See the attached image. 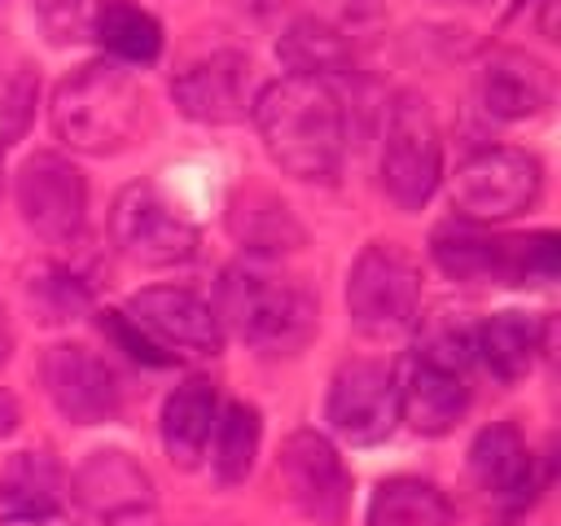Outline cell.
I'll return each instance as SVG.
<instances>
[{
	"instance_id": "f546056e",
	"label": "cell",
	"mask_w": 561,
	"mask_h": 526,
	"mask_svg": "<svg viewBox=\"0 0 561 526\" xmlns=\"http://www.w3.org/2000/svg\"><path fill=\"white\" fill-rule=\"evenodd\" d=\"M101 329H105L131 359H140V364H149V368H167V364H175V359H171V355H167V351H162V346H158V342H153L127 311H101Z\"/></svg>"
},
{
	"instance_id": "9c48e42d",
	"label": "cell",
	"mask_w": 561,
	"mask_h": 526,
	"mask_svg": "<svg viewBox=\"0 0 561 526\" xmlns=\"http://www.w3.org/2000/svg\"><path fill=\"white\" fill-rule=\"evenodd\" d=\"M110 237L140 267H175V263H188L197 254L193 219L158 184H127L114 197Z\"/></svg>"
},
{
	"instance_id": "8992f818",
	"label": "cell",
	"mask_w": 561,
	"mask_h": 526,
	"mask_svg": "<svg viewBox=\"0 0 561 526\" xmlns=\"http://www.w3.org/2000/svg\"><path fill=\"white\" fill-rule=\"evenodd\" d=\"M66 500L79 513V526H158V491L149 469L118 451H92L66 482Z\"/></svg>"
},
{
	"instance_id": "7a4b0ae2",
	"label": "cell",
	"mask_w": 561,
	"mask_h": 526,
	"mask_svg": "<svg viewBox=\"0 0 561 526\" xmlns=\"http://www.w3.org/2000/svg\"><path fill=\"white\" fill-rule=\"evenodd\" d=\"M215 316L241 342L267 355H294L316 333V298L263 263H237L219 276Z\"/></svg>"
},
{
	"instance_id": "7402d4cb",
	"label": "cell",
	"mask_w": 561,
	"mask_h": 526,
	"mask_svg": "<svg viewBox=\"0 0 561 526\" xmlns=\"http://www.w3.org/2000/svg\"><path fill=\"white\" fill-rule=\"evenodd\" d=\"M469 473L486 495L513 500L530 491V447L517 434V425L495 421L486 430H478V438L469 443Z\"/></svg>"
},
{
	"instance_id": "5b68a950",
	"label": "cell",
	"mask_w": 561,
	"mask_h": 526,
	"mask_svg": "<svg viewBox=\"0 0 561 526\" xmlns=\"http://www.w3.org/2000/svg\"><path fill=\"white\" fill-rule=\"evenodd\" d=\"M421 307V272L416 263L386 241L359 250L346 276V311L351 324L368 338H394L416 324Z\"/></svg>"
},
{
	"instance_id": "cb8c5ba5",
	"label": "cell",
	"mask_w": 561,
	"mask_h": 526,
	"mask_svg": "<svg viewBox=\"0 0 561 526\" xmlns=\"http://www.w3.org/2000/svg\"><path fill=\"white\" fill-rule=\"evenodd\" d=\"M215 447H210V465H215V478L224 487H237L250 478L254 469V456H259V438H263V421H259V408L250 403H228L215 421Z\"/></svg>"
},
{
	"instance_id": "7c38bea8",
	"label": "cell",
	"mask_w": 561,
	"mask_h": 526,
	"mask_svg": "<svg viewBox=\"0 0 561 526\" xmlns=\"http://www.w3.org/2000/svg\"><path fill=\"white\" fill-rule=\"evenodd\" d=\"M127 316L171 355V359H206L224 346V324L206 298L180 285H149L131 294Z\"/></svg>"
},
{
	"instance_id": "d4e9b609",
	"label": "cell",
	"mask_w": 561,
	"mask_h": 526,
	"mask_svg": "<svg viewBox=\"0 0 561 526\" xmlns=\"http://www.w3.org/2000/svg\"><path fill=\"white\" fill-rule=\"evenodd\" d=\"M92 39H101V48L118 61H153L162 53V26L153 13L127 4V0H105L101 4V18H96V31Z\"/></svg>"
},
{
	"instance_id": "ac0fdd59",
	"label": "cell",
	"mask_w": 561,
	"mask_h": 526,
	"mask_svg": "<svg viewBox=\"0 0 561 526\" xmlns=\"http://www.w3.org/2000/svg\"><path fill=\"white\" fill-rule=\"evenodd\" d=\"M215 421H219V390L215 381L206 377H188L180 381L167 403H162V447L167 456L180 465V469H193L206 447H210V434H215Z\"/></svg>"
},
{
	"instance_id": "4fadbf2b",
	"label": "cell",
	"mask_w": 561,
	"mask_h": 526,
	"mask_svg": "<svg viewBox=\"0 0 561 526\" xmlns=\"http://www.w3.org/2000/svg\"><path fill=\"white\" fill-rule=\"evenodd\" d=\"M324 416L337 438L351 447H373L390 438L399 421V395H394V373L373 364V359H351L333 373L329 381V403Z\"/></svg>"
},
{
	"instance_id": "1f68e13d",
	"label": "cell",
	"mask_w": 561,
	"mask_h": 526,
	"mask_svg": "<svg viewBox=\"0 0 561 526\" xmlns=\"http://www.w3.org/2000/svg\"><path fill=\"white\" fill-rule=\"evenodd\" d=\"M9 355V329H4V316H0V359Z\"/></svg>"
},
{
	"instance_id": "ffe728a7",
	"label": "cell",
	"mask_w": 561,
	"mask_h": 526,
	"mask_svg": "<svg viewBox=\"0 0 561 526\" xmlns=\"http://www.w3.org/2000/svg\"><path fill=\"white\" fill-rule=\"evenodd\" d=\"M543 351V320L526 311H495L491 320L473 324V359L500 381H522Z\"/></svg>"
},
{
	"instance_id": "3957f363",
	"label": "cell",
	"mask_w": 561,
	"mask_h": 526,
	"mask_svg": "<svg viewBox=\"0 0 561 526\" xmlns=\"http://www.w3.org/2000/svg\"><path fill=\"white\" fill-rule=\"evenodd\" d=\"M140 88L118 61H88L53 92V132L79 153H114L136 136Z\"/></svg>"
},
{
	"instance_id": "d6986e66",
	"label": "cell",
	"mask_w": 561,
	"mask_h": 526,
	"mask_svg": "<svg viewBox=\"0 0 561 526\" xmlns=\"http://www.w3.org/2000/svg\"><path fill=\"white\" fill-rule=\"evenodd\" d=\"M228 232L259 259H280L302 245V224L267 188H241L228 202Z\"/></svg>"
},
{
	"instance_id": "6da1fadb",
	"label": "cell",
	"mask_w": 561,
	"mask_h": 526,
	"mask_svg": "<svg viewBox=\"0 0 561 526\" xmlns=\"http://www.w3.org/2000/svg\"><path fill=\"white\" fill-rule=\"evenodd\" d=\"M254 123L267 158L307 184H333L346 153L342 101L324 79L285 75L254 96Z\"/></svg>"
},
{
	"instance_id": "5bb4252c",
	"label": "cell",
	"mask_w": 561,
	"mask_h": 526,
	"mask_svg": "<svg viewBox=\"0 0 561 526\" xmlns=\"http://www.w3.org/2000/svg\"><path fill=\"white\" fill-rule=\"evenodd\" d=\"M171 96L193 123H210V127L241 123L254 110V66L245 53L232 48L206 53L171 79Z\"/></svg>"
},
{
	"instance_id": "30bf717a",
	"label": "cell",
	"mask_w": 561,
	"mask_h": 526,
	"mask_svg": "<svg viewBox=\"0 0 561 526\" xmlns=\"http://www.w3.org/2000/svg\"><path fill=\"white\" fill-rule=\"evenodd\" d=\"M18 210L35 237L53 245L75 241L88 219V184L79 167L61 153H31L18 171Z\"/></svg>"
},
{
	"instance_id": "52a82bcc",
	"label": "cell",
	"mask_w": 561,
	"mask_h": 526,
	"mask_svg": "<svg viewBox=\"0 0 561 526\" xmlns=\"http://www.w3.org/2000/svg\"><path fill=\"white\" fill-rule=\"evenodd\" d=\"M443 175V140L438 123L416 92H399L386 114V140H381V188L394 206L421 210Z\"/></svg>"
},
{
	"instance_id": "4dcf8cb0",
	"label": "cell",
	"mask_w": 561,
	"mask_h": 526,
	"mask_svg": "<svg viewBox=\"0 0 561 526\" xmlns=\"http://www.w3.org/2000/svg\"><path fill=\"white\" fill-rule=\"evenodd\" d=\"M18 425V403H13V395H0V434H9Z\"/></svg>"
},
{
	"instance_id": "ba28073f",
	"label": "cell",
	"mask_w": 561,
	"mask_h": 526,
	"mask_svg": "<svg viewBox=\"0 0 561 526\" xmlns=\"http://www.w3.org/2000/svg\"><path fill=\"white\" fill-rule=\"evenodd\" d=\"M543 188V167L535 153L526 149H478L469 153L456 175H451V206L469 219V224H500L513 219L522 210H530L539 202Z\"/></svg>"
},
{
	"instance_id": "8fae6325",
	"label": "cell",
	"mask_w": 561,
	"mask_h": 526,
	"mask_svg": "<svg viewBox=\"0 0 561 526\" xmlns=\"http://www.w3.org/2000/svg\"><path fill=\"white\" fill-rule=\"evenodd\" d=\"M39 381L53 399V408L75 425H101L114 421L123 408V386L114 368L83 342H57L39 359Z\"/></svg>"
},
{
	"instance_id": "83f0119b",
	"label": "cell",
	"mask_w": 561,
	"mask_h": 526,
	"mask_svg": "<svg viewBox=\"0 0 561 526\" xmlns=\"http://www.w3.org/2000/svg\"><path fill=\"white\" fill-rule=\"evenodd\" d=\"M101 4L105 0H31V13L53 44H79L92 39Z\"/></svg>"
},
{
	"instance_id": "f1b7e54d",
	"label": "cell",
	"mask_w": 561,
	"mask_h": 526,
	"mask_svg": "<svg viewBox=\"0 0 561 526\" xmlns=\"http://www.w3.org/2000/svg\"><path fill=\"white\" fill-rule=\"evenodd\" d=\"M31 298L44 307V320H70L75 311L88 307L83 285L70 272H61V267H48V272L31 276Z\"/></svg>"
},
{
	"instance_id": "44dd1931",
	"label": "cell",
	"mask_w": 561,
	"mask_h": 526,
	"mask_svg": "<svg viewBox=\"0 0 561 526\" xmlns=\"http://www.w3.org/2000/svg\"><path fill=\"white\" fill-rule=\"evenodd\" d=\"M66 508V473L48 451H18L0 478V522L26 517H61Z\"/></svg>"
},
{
	"instance_id": "e0dca14e",
	"label": "cell",
	"mask_w": 561,
	"mask_h": 526,
	"mask_svg": "<svg viewBox=\"0 0 561 526\" xmlns=\"http://www.w3.org/2000/svg\"><path fill=\"white\" fill-rule=\"evenodd\" d=\"M394 395H399V416L416 430V434H447L465 408H469V386L465 373L425 364V359H408L403 373L394 377Z\"/></svg>"
},
{
	"instance_id": "2e32d148",
	"label": "cell",
	"mask_w": 561,
	"mask_h": 526,
	"mask_svg": "<svg viewBox=\"0 0 561 526\" xmlns=\"http://www.w3.org/2000/svg\"><path fill=\"white\" fill-rule=\"evenodd\" d=\"M552 92H557L552 70L522 48H495L478 66V105L491 118L504 123L535 118L552 105Z\"/></svg>"
},
{
	"instance_id": "4316f807",
	"label": "cell",
	"mask_w": 561,
	"mask_h": 526,
	"mask_svg": "<svg viewBox=\"0 0 561 526\" xmlns=\"http://www.w3.org/2000/svg\"><path fill=\"white\" fill-rule=\"evenodd\" d=\"M416 359L425 364H438V368H451V373H465L469 359H473V324L451 311V307H434L430 316H421V329H416Z\"/></svg>"
},
{
	"instance_id": "603a6c76",
	"label": "cell",
	"mask_w": 561,
	"mask_h": 526,
	"mask_svg": "<svg viewBox=\"0 0 561 526\" xmlns=\"http://www.w3.org/2000/svg\"><path fill=\"white\" fill-rule=\"evenodd\" d=\"M368 526H451V504L434 482L386 478L368 500Z\"/></svg>"
},
{
	"instance_id": "9a60e30c",
	"label": "cell",
	"mask_w": 561,
	"mask_h": 526,
	"mask_svg": "<svg viewBox=\"0 0 561 526\" xmlns=\"http://www.w3.org/2000/svg\"><path fill=\"white\" fill-rule=\"evenodd\" d=\"M276 478L285 487V495L316 522H342L346 500H351V473L337 456V447L316 434V430H298L285 438L280 460H276Z\"/></svg>"
},
{
	"instance_id": "484cf974",
	"label": "cell",
	"mask_w": 561,
	"mask_h": 526,
	"mask_svg": "<svg viewBox=\"0 0 561 526\" xmlns=\"http://www.w3.org/2000/svg\"><path fill=\"white\" fill-rule=\"evenodd\" d=\"M276 53H280V61H285L294 75H302V79H324V75H333V70H346V61H351V48H346L342 31H333L329 22H316V18L294 22V26L280 35Z\"/></svg>"
},
{
	"instance_id": "277c9868",
	"label": "cell",
	"mask_w": 561,
	"mask_h": 526,
	"mask_svg": "<svg viewBox=\"0 0 561 526\" xmlns=\"http://www.w3.org/2000/svg\"><path fill=\"white\" fill-rule=\"evenodd\" d=\"M430 254L451 281L465 285H526L557 276L561 237L557 232L491 237L473 224H443L430 237Z\"/></svg>"
}]
</instances>
